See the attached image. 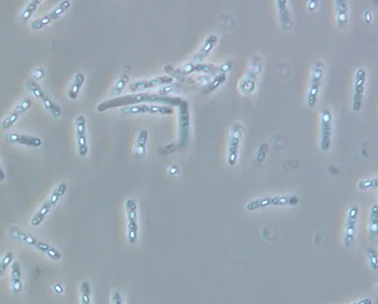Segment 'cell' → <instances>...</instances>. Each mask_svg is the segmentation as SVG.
<instances>
[{
	"label": "cell",
	"mask_w": 378,
	"mask_h": 304,
	"mask_svg": "<svg viewBox=\"0 0 378 304\" xmlns=\"http://www.w3.org/2000/svg\"><path fill=\"white\" fill-rule=\"evenodd\" d=\"M183 99L180 97L173 96H163L159 94L138 92L132 94H126L123 96H118L107 101L100 103L96 109L99 113H104L112 109H116L119 107H128L140 104H156V105H166L170 107H178Z\"/></svg>",
	"instance_id": "1"
},
{
	"label": "cell",
	"mask_w": 378,
	"mask_h": 304,
	"mask_svg": "<svg viewBox=\"0 0 378 304\" xmlns=\"http://www.w3.org/2000/svg\"><path fill=\"white\" fill-rule=\"evenodd\" d=\"M10 235H11L13 239L17 240L18 242H21L23 243L29 245V246H33V247L36 248L37 250H39L41 253L45 254L48 258H50L55 261H59L61 258H62V254L60 251H58L56 248L52 246L51 244L45 243L43 241H40L38 240L37 238L31 235V234H28L26 232H24L22 230H20L19 228L15 227V226H12L10 229Z\"/></svg>",
	"instance_id": "2"
},
{
	"label": "cell",
	"mask_w": 378,
	"mask_h": 304,
	"mask_svg": "<svg viewBox=\"0 0 378 304\" xmlns=\"http://www.w3.org/2000/svg\"><path fill=\"white\" fill-rule=\"evenodd\" d=\"M67 184L65 182H61L56 186V189L52 193L50 198L43 203V204L39 207L37 212L34 214V217L31 220V225L34 227L41 226V224L44 222L47 215L50 213V211L53 209L54 206H56L61 198L66 194L67 192Z\"/></svg>",
	"instance_id": "3"
},
{
	"label": "cell",
	"mask_w": 378,
	"mask_h": 304,
	"mask_svg": "<svg viewBox=\"0 0 378 304\" xmlns=\"http://www.w3.org/2000/svg\"><path fill=\"white\" fill-rule=\"evenodd\" d=\"M299 203V199L293 195L285 196H275V197H264L253 200L246 204V209L248 211H254L259 208H265L268 206H284V205H295Z\"/></svg>",
	"instance_id": "4"
},
{
	"label": "cell",
	"mask_w": 378,
	"mask_h": 304,
	"mask_svg": "<svg viewBox=\"0 0 378 304\" xmlns=\"http://www.w3.org/2000/svg\"><path fill=\"white\" fill-rule=\"evenodd\" d=\"M179 108L178 149H184L189 146L190 136V112L189 102L183 100Z\"/></svg>",
	"instance_id": "5"
},
{
	"label": "cell",
	"mask_w": 378,
	"mask_h": 304,
	"mask_svg": "<svg viewBox=\"0 0 378 304\" xmlns=\"http://www.w3.org/2000/svg\"><path fill=\"white\" fill-rule=\"evenodd\" d=\"M324 77V65L321 61H316L312 68L311 80L310 86L307 94V104L309 107H315L318 95L320 92V88Z\"/></svg>",
	"instance_id": "6"
},
{
	"label": "cell",
	"mask_w": 378,
	"mask_h": 304,
	"mask_svg": "<svg viewBox=\"0 0 378 304\" xmlns=\"http://www.w3.org/2000/svg\"><path fill=\"white\" fill-rule=\"evenodd\" d=\"M126 213L127 221V242L130 244H135L138 241L139 226H138V207L133 198L126 201Z\"/></svg>",
	"instance_id": "7"
},
{
	"label": "cell",
	"mask_w": 378,
	"mask_h": 304,
	"mask_svg": "<svg viewBox=\"0 0 378 304\" xmlns=\"http://www.w3.org/2000/svg\"><path fill=\"white\" fill-rule=\"evenodd\" d=\"M174 113V110L170 106L166 105H156V104H140L128 107H123L121 113L124 115H135L141 113L149 114H162V115H171Z\"/></svg>",
	"instance_id": "8"
},
{
	"label": "cell",
	"mask_w": 378,
	"mask_h": 304,
	"mask_svg": "<svg viewBox=\"0 0 378 304\" xmlns=\"http://www.w3.org/2000/svg\"><path fill=\"white\" fill-rule=\"evenodd\" d=\"M261 69L262 65L260 58L258 57H254L252 59L250 68L248 69L247 73L240 83V90L244 94L249 95L253 93V91L256 89V79L261 72Z\"/></svg>",
	"instance_id": "9"
},
{
	"label": "cell",
	"mask_w": 378,
	"mask_h": 304,
	"mask_svg": "<svg viewBox=\"0 0 378 304\" xmlns=\"http://www.w3.org/2000/svg\"><path fill=\"white\" fill-rule=\"evenodd\" d=\"M70 6H71V2L68 0H64V1L60 2L52 11L48 12L47 14H45L44 16L34 20L33 23L31 24V28L34 31H39V30L43 29L46 26L50 25L51 23H53L57 20L58 18H60L65 12H67L69 10Z\"/></svg>",
	"instance_id": "10"
},
{
	"label": "cell",
	"mask_w": 378,
	"mask_h": 304,
	"mask_svg": "<svg viewBox=\"0 0 378 304\" xmlns=\"http://www.w3.org/2000/svg\"><path fill=\"white\" fill-rule=\"evenodd\" d=\"M244 134V128L241 124H235L231 127L230 137L228 141V148H227V163L229 166L234 167L238 163L239 157V149L241 140Z\"/></svg>",
	"instance_id": "11"
},
{
	"label": "cell",
	"mask_w": 378,
	"mask_h": 304,
	"mask_svg": "<svg viewBox=\"0 0 378 304\" xmlns=\"http://www.w3.org/2000/svg\"><path fill=\"white\" fill-rule=\"evenodd\" d=\"M320 148L323 151H328L332 146L333 137V115L330 110H323L320 118Z\"/></svg>",
	"instance_id": "12"
},
{
	"label": "cell",
	"mask_w": 378,
	"mask_h": 304,
	"mask_svg": "<svg viewBox=\"0 0 378 304\" xmlns=\"http://www.w3.org/2000/svg\"><path fill=\"white\" fill-rule=\"evenodd\" d=\"M367 73L363 68H358L356 70L354 81V98H353V110L355 112H359L362 108L365 85H366Z\"/></svg>",
	"instance_id": "13"
},
{
	"label": "cell",
	"mask_w": 378,
	"mask_h": 304,
	"mask_svg": "<svg viewBox=\"0 0 378 304\" xmlns=\"http://www.w3.org/2000/svg\"><path fill=\"white\" fill-rule=\"evenodd\" d=\"M359 215V208L356 205H353L350 207L346 226H345L344 244L347 248H351L356 241V225Z\"/></svg>",
	"instance_id": "14"
},
{
	"label": "cell",
	"mask_w": 378,
	"mask_h": 304,
	"mask_svg": "<svg viewBox=\"0 0 378 304\" xmlns=\"http://www.w3.org/2000/svg\"><path fill=\"white\" fill-rule=\"evenodd\" d=\"M74 125H75V133H76V141H77L78 154L81 157H86L89 153V146H88L85 117L83 115L77 116L74 121Z\"/></svg>",
	"instance_id": "15"
},
{
	"label": "cell",
	"mask_w": 378,
	"mask_h": 304,
	"mask_svg": "<svg viewBox=\"0 0 378 304\" xmlns=\"http://www.w3.org/2000/svg\"><path fill=\"white\" fill-rule=\"evenodd\" d=\"M174 78L173 76H170V75H164V76H158L155 78L148 79V80H140V81H136L133 82L132 84L129 85L128 89L130 91L132 92H136V91H145V90H148V89H152V88H156V87H160V86H166L168 84H171L173 83Z\"/></svg>",
	"instance_id": "16"
},
{
	"label": "cell",
	"mask_w": 378,
	"mask_h": 304,
	"mask_svg": "<svg viewBox=\"0 0 378 304\" xmlns=\"http://www.w3.org/2000/svg\"><path fill=\"white\" fill-rule=\"evenodd\" d=\"M31 107H32V101L30 99H24L20 102L16 107H14L12 112L7 117L3 119L1 123L2 129L4 130L10 129L11 126L17 122L19 117L26 112H28L31 109Z\"/></svg>",
	"instance_id": "17"
},
{
	"label": "cell",
	"mask_w": 378,
	"mask_h": 304,
	"mask_svg": "<svg viewBox=\"0 0 378 304\" xmlns=\"http://www.w3.org/2000/svg\"><path fill=\"white\" fill-rule=\"evenodd\" d=\"M218 40H219L218 35H216L215 34H209L205 38V40L203 41L202 45L200 46V50L198 51V53L192 58L191 62L194 64L202 63L204 59H206L207 57H209L212 50L215 48V46L217 45Z\"/></svg>",
	"instance_id": "18"
},
{
	"label": "cell",
	"mask_w": 378,
	"mask_h": 304,
	"mask_svg": "<svg viewBox=\"0 0 378 304\" xmlns=\"http://www.w3.org/2000/svg\"><path fill=\"white\" fill-rule=\"evenodd\" d=\"M6 142L10 144L22 145L29 147H39L42 145V140L39 137L19 133H8L5 136Z\"/></svg>",
	"instance_id": "19"
},
{
	"label": "cell",
	"mask_w": 378,
	"mask_h": 304,
	"mask_svg": "<svg viewBox=\"0 0 378 304\" xmlns=\"http://www.w3.org/2000/svg\"><path fill=\"white\" fill-rule=\"evenodd\" d=\"M11 290L15 295L20 294L23 289L22 272L19 261H12L11 265Z\"/></svg>",
	"instance_id": "20"
},
{
	"label": "cell",
	"mask_w": 378,
	"mask_h": 304,
	"mask_svg": "<svg viewBox=\"0 0 378 304\" xmlns=\"http://www.w3.org/2000/svg\"><path fill=\"white\" fill-rule=\"evenodd\" d=\"M278 6V18L280 26L283 30H290L292 28L293 21L291 17V12L288 8V1L286 0H278L276 2Z\"/></svg>",
	"instance_id": "21"
},
{
	"label": "cell",
	"mask_w": 378,
	"mask_h": 304,
	"mask_svg": "<svg viewBox=\"0 0 378 304\" xmlns=\"http://www.w3.org/2000/svg\"><path fill=\"white\" fill-rule=\"evenodd\" d=\"M336 20L340 28H344L349 21V3L345 0L335 1Z\"/></svg>",
	"instance_id": "22"
},
{
	"label": "cell",
	"mask_w": 378,
	"mask_h": 304,
	"mask_svg": "<svg viewBox=\"0 0 378 304\" xmlns=\"http://www.w3.org/2000/svg\"><path fill=\"white\" fill-rule=\"evenodd\" d=\"M148 140V133L145 129H142L139 131L135 147H134L133 154L135 157L142 158L144 157L146 152V143Z\"/></svg>",
	"instance_id": "23"
},
{
	"label": "cell",
	"mask_w": 378,
	"mask_h": 304,
	"mask_svg": "<svg viewBox=\"0 0 378 304\" xmlns=\"http://www.w3.org/2000/svg\"><path fill=\"white\" fill-rule=\"evenodd\" d=\"M84 83H85V75L81 72L76 73L72 80V83L69 89L67 90V96L69 99H72V100L77 99L78 95L80 93V90L82 89Z\"/></svg>",
	"instance_id": "24"
},
{
	"label": "cell",
	"mask_w": 378,
	"mask_h": 304,
	"mask_svg": "<svg viewBox=\"0 0 378 304\" xmlns=\"http://www.w3.org/2000/svg\"><path fill=\"white\" fill-rule=\"evenodd\" d=\"M369 231L371 239H376L378 236V204L371 206L370 211V222H369Z\"/></svg>",
	"instance_id": "25"
},
{
	"label": "cell",
	"mask_w": 378,
	"mask_h": 304,
	"mask_svg": "<svg viewBox=\"0 0 378 304\" xmlns=\"http://www.w3.org/2000/svg\"><path fill=\"white\" fill-rule=\"evenodd\" d=\"M43 2L41 0H32L30 1L26 7L24 8L21 14H20V20L23 23H26L34 13V11L37 10V8L39 7V5H41Z\"/></svg>",
	"instance_id": "26"
},
{
	"label": "cell",
	"mask_w": 378,
	"mask_h": 304,
	"mask_svg": "<svg viewBox=\"0 0 378 304\" xmlns=\"http://www.w3.org/2000/svg\"><path fill=\"white\" fill-rule=\"evenodd\" d=\"M129 80H130V76L128 74L121 75L119 79L114 83V85L111 90V94L112 96H117V97L120 96V94L122 93L123 90L126 88L127 83L129 82Z\"/></svg>",
	"instance_id": "27"
},
{
	"label": "cell",
	"mask_w": 378,
	"mask_h": 304,
	"mask_svg": "<svg viewBox=\"0 0 378 304\" xmlns=\"http://www.w3.org/2000/svg\"><path fill=\"white\" fill-rule=\"evenodd\" d=\"M42 103H43L45 109L49 113H51L52 116H54L56 118H58V117L61 116V114H62L61 109L57 105H56L48 95H45V97L43 98V100H42Z\"/></svg>",
	"instance_id": "28"
},
{
	"label": "cell",
	"mask_w": 378,
	"mask_h": 304,
	"mask_svg": "<svg viewBox=\"0 0 378 304\" xmlns=\"http://www.w3.org/2000/svg\"><path fill=\"white\" fill-rule=\"evenodd\" d=\"M225 80H226V75H225V73L220 72V73H218V74L213 78L211 82H209V83L206 85V87L204 88V90H205L206 92H211V91H214L216 89H218Z\"/></svg>",
	"instance_id": "29"
},
{
	"label": "cell",
	"mask_w": 378,
	"mask_h": 304,
	"mask_svg": "<svg viewBox=\"0 0 378 304\" xmlns=\"http://www.w3.org/2000/svg\"><path fill=\"white\" fill-rule=\"evenodd\" d=\"M26 88H27V90H29L34 95L35 98L40 99L41 101L43 100V98H44L46 94H45L44 91L42 90V89L36 84L35 81H28L26 83Z\"/></svg>",
	"instance_id": "30"
},
{
	"label": "cell",
	"mask_w": 378,
	"mask_h": 304,
	"mask_svg": "<svg viewBox=\"0 0 378 304\" xmlns=\"http://www.w3.org/2000/svg\"><path fill=\"white\" fill-rule=\"evenodd\" d=\"M13 261V253L11 251H8L2 259L0 260V278L5 274V272L10 267Z\"/></svg>",
	"instance_id": "31"
},
{
	"label": "cell",
	"mask_w": 378,
	"mask_h": 304,
	"mask_svg": "<svg viewBox=\"0 0 378 304\" xmlns=\"http://www.w3.org/2000/svg\"><path fill=\"white\" fill-rule=\"evenodd\" d=\"M81 292V304H91L90 297V285L88 282H83L80 286Z\"/></svg>",
	"instance_id": "32"
},
{
	"label": "cell",
	"mask_w": 378,
	"mask_h": 304,
	"mask_svg": "<svg viewBox=\"0 0 378 304\" xmlns=\"http://www.w3.org/2000/svg\"><path fill=\"white\" fill-rule=\"evenodd\" d=\"M378 178L367 179V180H361L358 182V187H359L361 190L377 188V187H378Z\"/></svg>",
	"instance_id": "33"
},
{
	"label": "cell",
	"mask_w": 378,
	"mask_h": 304,
	"mask_svg": "<svg viewBox=\"0 0 378 304\" xmlns=\"http://www.w3.org/2000/svg\"><path fill=\"white\" fill-rule=\"evenodd\" d=\"M180 88V85L179 83H171V84H168L166 86H163L160 90H159V95H163V96H167L168 93L170 92H176Z\"/></svg>",
	"instance_id": "34"
},
{
	"label": "cell",
	"mask_w": 378,
	"mask_h": 304,
	"mask_svg": "<svg viewBox=\"0 0 378 304\" xmlns=\"http://www.w3.org/2000/svg\"><path fill=\"white\" fill-rule=\"evenodd\" d=\"M366 254H367L368 260H369V263H370L371 267L373 269H375V270H378V255H377V252L374 249L370 248V249H368Z\"/></svg>",
	"instance_id": "35"
},
{
	"label": "cell",
	"mask_w": 378,
	"mask_h": 304,
	"mask_svg": "<svg viewBox=\"0 0 378 304\" xmlns=\"http://www.w3.org/2000/svg\"><path fill=\"white\" fill-rule=\"evenodd\" d=\"M33 74V77H34L35 81H38V80H41V79L44 77L45 72L43 70V68H34L32 72Z\"/></svg>",
	"instance_id": "36"
},
{
	"label": "cell",
	"mask_w": 378,
	"mask_h": 304,
	"mask_svg": "<svg viewBox=\"0 0 378 304\" xmlns=\"http://www.w3.org/2000/svg\"><path fill=\"white\" fill-rule=\"evenodd\" d=\"M112 304H124L122 296L119 291H115L112 294Z\"/></svg>",
	"instance_id": "37"
},
{
	"label": "cell",
	"mask_w": 378,
	"mask_h": 304,
	"mask_svg": "<svg viewBox=\"0 0 378 304\" xmlns=\"http://www.w3.org/2000/svg\"><path fill=\"white\" fill-rule=\"evenodd\" d=\"M317 5H318V2L317 1H310L308 2V8L310 11H314L317 8Z\"/></svg>",
	"instance_id": "38"
},
{
	"label": "cell",
	"mask_w": 378,
	"mask_h": 304,
	"mask_svg": "<svg viewBox=\"0 0 378 304\" xmlns=\"http://www.w3.org/2000/svg\"><path fill=\"white\" fill-rule=\"evenodd\" d=\"M351 304H373V301L371 299H369V298H366V299L360 300L358 302H355V303Z\"/></svg>",
	"instance_id": "39"
},
{
	"label": "cell",
	"mask_w": 378,
	"mask_h": 304,
	"mask_svg": "<svg viewBox=\"0 0 378 304\" xmlns=\"http://www.w3.org/2000/svg\"><path fill=\"white\" fill-rule=\"evenodd\" d=\"M364 19L366 20V22L367 23L372 22V20H373V15H372V13H371L370 11H366V12L364 13Z\"/></svg>",
	"instance_id": "40"
},
{
	"label": "cell",
	"mask_w": 378,
	"mask_h": 304,
	"mask_svg": "<svg viewBox=\"0 0 378 304\" xmlns=\"http://www.w3.org/2000/svg\"><path fill=\"white\" fill-rule=\"evenodd\" d=\"M168 171H169V173H170V174H172V175H174V174H177V173L179 172L178 167H177V166L171 167Z\"/></svg>",
	"instance_id": "41"
},
{
	"label": "cell",
	"mask_w": 378,
	"mask_h": 304,
	"mask_svg": "<svg viewBox=\"0 0 378 304\" xmlns=\"http://www.w3.org/2000/svg\"><path fill=\"white\" fill-rule=\"evenodd\" d=\"M54 288H55V290H56V293H58V294L63 293V288L61 287V285H60V284H56Z\"/></svg>",
	"instance_id": "42"
}]
</instances>
